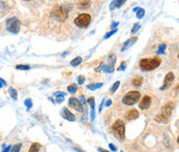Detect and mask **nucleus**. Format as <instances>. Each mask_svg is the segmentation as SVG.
Instances as JSON below:
<instances>
[{
    "label": "nucleus",
    "instance_id": "obj_1",
    "mask_svg": "<svg viewBox=\"0 0 179 152\" xmlns=\"http://www.w3.org/2000/svg\"><path fill=\"white\" fill-rule=\"evenodd\" d=\"M160 58L158 57H152V58H143L140 60V68L143 72H150L155 68H157L160 65Z\"/></svg>",
    "mask_w": 179,
    "mask_h": 152
},
{
    "label": "nucleus",
    "instance_id": "obj_2",
    "mask_svg": "<svg viewBox=\"0 0 179 152\" xmlns=\"http://www.w3.org/2000/svg\"><path fill=\"white\" fill-rule=\"evenodd\" d=\"M52 16L59 22H64L68 18V9L64 5L55 6L52 11Z\"/></svg>",
    "mask_w": 179,
    "mask_h": 152
},
{
    "label": "nucleus",
    "instance_id": "obj_3",
    "mask_svg": "<svg viewBox=\"0 0 179 152\" xmlns=\"http://www.w3.org/2000/svg\"><path fill=\"white\" fill-rule=\"evenodd\" d=\"M112 133L115 135L116 138L122 141L125 138V125L122 120H117L112 125Z\"/></svg>",
    "mask_w": 179,
    "mask_h": 152
},
{
    "label": "nucleus",
    "instance_id": "obj_4",
    "mask_svg": "<svg viewBox=\"0 0 179 152\" xmlns=\"http://www.w3.org/2000/svg\"><path fill=\"white\" fill-rule=\"evenodd\" d=\"M173 108H174V106H173L172 103H168V104L162 109V113L155 117V121H157V122H167L168 119L170 118Z\"/></svg>",
    "mask_w": 179,
    "mask_h": 152
},
{
    "label": "nucleus",
    "instance_id": "obj_5",
    "mask_svg": "<svg viewBox=\"0 0 179 152\" xmlns=\"http://www.w3.org/2000/svg\"><path fill=\"white\" fill-rule=\"evenodd\" d=\"M140 96H141V94H140L139 91H129L123 96L122 104L127 105V106H133L139 100Z\"/></svg>",
    "mask_w": 179,
    "mask_h": 152
},
{
    "label": "nucleus",
    "instance_id": "obj_6",
    "mask_svg": "<svg viewBox=\"0 0 179 152\" xmlns=\"http://www.w3.org/2000/svg\"><path fill=\"white\" fill-rule=\"evenodd\" d=\"M91 22V16L88 14H80L75 19V24L80 28H86Z\"/></svg>",
    "mask_w": 179,
    "mask_h": 152
},
{
    "label": "nucleus",
    "instance_id": "obj_7",
    "mask_svg": "<svg viewBox=\"0 0 179 152\" xmlns=\"http://www.w3.org/2000/svg\"><path fill=\"white\" fill-rule=\"evenodd\" d=\"M6 29L13 34H17L20 31V21L16 17L9 18L6 21Z\"/></svg>",
    "mask_w": 179,
    "mask_h": 152
},
{
    "label": "nucleus",
    "instance_id": "obj_8",
    "mask_svg": "<svg viewBox=\"0 0 179 152\" xmlns=\"http://www.w3.org/2000/svg\"><path fill=\"white\" fill-rule=\"evenodd\" d=\"M68 105H70V107H72L73 109H75V110L80 113H82L83 111H84L83 104L78 98H76V97H70V98L68 99Z\"/></svg>",
    "mask_w": 179,
    "mask_h": 152
},
{
    "label": "nucleus",
    "instance_id": "obj_9",
    "mask_svg": "<svg viewBox=\"0 0 179 152\" xmlns=\"http://www.w3.org/2000/svg\"><path fill=\"white\" fill-rule=\"evenodd\" d=\"M174 79H175L174 74H173L172 72H168V74H167V76H166V78H165L164 84H162V86L160 87V90H165V89L168 88V87L171 85V83H172L173 81H174Z\"/></svg>",
    "mask_w": 179,
    "mask_h": 152
},
{
    "label": "nucleus",
    "instance_id": "obj_10",
    "mask_svg": "<svg viewBox=\"0 0 179 152\" xmlns=\"http://www.w3.org/2000/svg\"><path fill=\"white\" fill-rule=\"evenodd\" d=\"M150 105H151V97H150V95H145L142 98V100L140 101L139 107L142 110H147L150 107Z\"/></svg>",
    "mask_w": 179,
    "mask_h": 152
},
{
    "label": "nucleus",
    "instance_id": "obj_11",
    "mask_svg": "<svg viewBox=\"0 0 179 152\" xmlns=\"http://www.w3.org/2000/svg\"><path fill=\"white\" fill-rule=\"evenodd\" d=\"M61 116L63 117L64 119L68 121H75L76 120V116L70 112V110H68V108H63L61 110Z\"/></svg>",
    "mask_w": 179,
    "mask_h": 152
},
{
    "label": "nucleus",
    "instance_id": "obj_12",
    "mask_svg": "<svg viewBox=\"0 0 179 152\" xmlns=\"http://www.w3.org/2000/svg\"><path fill=\"white\" fill-rule=\"evenodd\" d=\"M139 117V112H138L136 109H132L125 115V119L127 120H134V119H137Z\"/></svg>",
    "mask_w": 179,
    "mask_h": 152
},
{
    "label": "nucleus",
    "instance_id": "obj_13",
    "mask_svg": "<svg viewBox=\"0 0 179 152\" xmlns=\"http://www.w3.org/2000/svg\"><path fill=\"white\" fill-rule=\"evenodd\" d=\"M40 147H42V145H40V143H33L31 146H30L28 152H38L40 149Z\"/></svg>",
    "mask_w": 179,
    "mask_h": 152
},
{
    "label": "nucleus",
    "instance_id": "obj_14",
    "mask_svg": "<svg viewBox=\"0 0 179 152\" xmlns=\"http://www.w3.org/2000/svg\"><path fill=\"white\" fill-rule=\"evenodd\" d=\"M87 101H88L89 104H90V107H91V118L94 119L95 115H94V98L93 97H89L88 99H87Z\"/></svg>",
    "mask_w": 179,
    "mask_h": 152
},
{
    "label": "nucleus",
    "instance_id": "obj_15",
    "mask_svg": "<svg viewBox=\"0 0 179 152\" xmlns=\"http://www.w3.org/2000/svg\"><path fill=\"white\" fill-rule=\"evenodd\" d=\"M136 40H137V37H132L131 39H127V42L123 44V47L121 48V51H124L125 49H127L129 47V44H133V42H135Z\"/></svg>",
    "mask_w": 179,
    "mask_h": 152
},
{
    "label": "nucleus",
    "instance_id": "obj_16",
    "mask_svg": "<svg viewBox=\"0 0 179 152\" xmlns=\"http://www.w3.org/2000/svg\"><path fill=\"white\" fill-rule=\"evenodd\" d=\"M133 85L136 87H140L142 85V83H143V78H141V77H137V78H135L133 80Z\"/></svg>",
    "mask_w": 179,
    "mask_h": 152
},
{
    "label": "nucleus",
    "instance_id": "obj_17",
    "mask_svg": "<svg viewBox=\"0 0 179 152\" xmlns=\"http://www.w3.org/2000/svg\"><path fill=\"white\" fill-rule=\"evenodd\" d=\"M90 5H91L90 1H80L78 3V6L80 9H88V7H90Z\"/></svg>",
    "mask_w": 179,
    "mask_h": 152
},
{
    "label": "nucleus",
    "instance_id": "obj_18",
    "mask_svg": "<svg viewBox=\"0 0 179 152\" xmlns=\"http://www.w3.org/2000/svg\"><path fill=\"white\" fill-rule=\"evenodd\" d=\"M125 3V1L124 0H121V1H113L112 2V4H111V9H115V7H120L121 5L122 4H124Z\"/></svg>",
    "mask_w": 179,
    "mask_h": 152
},
{
    "label": "nucleus",
    "instance_id": "obj_19",
    "mask_svg": "<svg viewBox=\"0 0 179 152\" xmlns=\"http://www.w3.org/2000/svg\"><path fill=\"white\" fill-rule=\"evenodd\" d=\"M9 95L12 96V98L15 99V100H16V99H17V95H18L17 90H16L15 88H13V87H9Z\"/></svg>",
    "mask_w": 179,
    "mask_h": 152
},
{
    "label": "nucleus",
    "instance_id": "obj_20",
    "mask_svg": "<svg viewBox=\"0 0 179 152\" xmlns=\"http://www.w3.org/2000/svg\"><path fill=\"white\" fill-rule=\"evenodd\" d=\"M77 90H78V86H77L76 84H72V85H70V86L68 87V91L70 93H72V94L76 93Z\"/></svg>",
    "mask_w": 179,
    "mask_h": 152
},
{
    "label": "nucleus",
    "instance_id": "obj_21",
    "mask_svg": "<svg viewBox=\"0 0 179 152\" xmlns=\"http://www.w3.org/2000/svg\"><path fill=\"white\" fill-rule=\"evenodd\" d=\"M81 62H82V58L77 57V58H75V59H73L72 61H70V64H72L73 66H78Z\"/></svg>",
    "mask_w": 179,
    "mask_h": 152
},
{
    "label": "nucleus",
    "instance_id": "obj_22",
    "mask_svg": "<svg viewBox=\"0 0 179 152\" xmlns=\"http://www.w3.org/2000/svg\"><path fill=\"white\" fill-rule=\"evenodd\" d=\"M103 86V83H96V84H89L88 86V89H90V90H95V89L99 88V87Z\"/></svg>",
    "mask_w": 179,
    "mask_h": 152
},
{
    "label": "nucleus",
    "instance_id": "obj_23",
    "mask_svg": "<svg viewBox=\"0 0 179 152\" xmlns=\"http://www.w3.org/2000/svg\"><path fill=\"white\" fill-rule=\"evenodd\" d=\"M16 68H17V70H29L30 66L25 65V64H19V65H16Z\"/></svg>",
    "mask_w": 179,
    "mask_h": 152
},
{
    "label": "nucleus",
    "instance_id": "obj_24",
    "mask_svg": "<svg viewBox=\"0 0 179 152\" xmlns=\"http://www.w3.org/2000/svg\"><path fill=\"white\" fill-rule=\"evenodd\" d=\"M21 147H22V144L21 143H18L16 144L15 146H14L13 148L11 149L12 152H20V150H21Z\"/></svg>",
    "mask_w": 179,
    "mask_h": 152
},
{
    "label": "nucleus",
    "instance_id": "obj_25",
    "mask_svg": "<svg viewBox=\"0 0 179 152\" xmlns=\"http://www.w3.org/2000/svg\"><path fill=\"white\" fill-rule=\"evenodd\" d=\"M166 49H167V44H160V46L158 47L157 54H164V53H165V51H166Z\"/></svg>",
    "mask_w": 179,
    "mask_h": 152
},
{
    "label": "nucleus",
    "instance_id": "obj_26",
    "mask_svg": "<svg viewBox=\"0 0 179 152\" xmlns=\"http://www.w3.org/2000/svg\"><path fill=\"white\" fill-rule=\"evenodd\" d=\"M137 11H138V13H137V18H138V19H142V18L144 17V15H145V11H144L143 9H139Z\"/></svg>",
    "mask_w": 179,
    "mask_h": 152
},
{
    "label": "nucleus",
    "instance_id": "obj_27",
    "mask_svg": "<svg viewBox=\"0 0 179 152\" xmlns=\"http://www.w3.org/2000/svg\"><path fill=\"white\" fill-rule=\"evenodd\" d=\"M119 85H120V82H119V81H117V82H115V83H114V84H113V86H112V88H111V90H110V91H111L112 93H114V92H115V91L118 89V87H119Z\"/></svg>",
    "mask_w": 179,
    "mask_h": 152
},
{
    "label": "nucleus",
    "instance_id": "obj_28",
    "mask_svg": "<svg viewBox=\"0 0 179 152\" xmlns=\"http://www.w3.org/2000/svg\"><path fill=\"white\" fill-rule=\"evenodd\" d=\"M24 103H25V106L27 107L28 110H30V109H31V107H32V100H31V99L27 98L25 101H24Z\"/></svg>",
    "mask_w": 179,
    "mask_h": 152
},
{
    "label": "nucleus",
    "instance_id": "obj_29",
    "mask_svg": "<svg viewBox=\"0 0 179 152\" xmlns=\"http://www.w3.org/2000/svg\"><path fill=\"white\" fill-rule=\"evenodd\" d=\"M141 28V26H140V24H138V23H136L135 25H134V27H133V29H132V33H136V32L138 31V30Z\"/></svg>",
    "mask_w": 179,
    "mask_h": 152
},
{
    "label": "nucleus",
    "instance_id": "obj_30",
    "mask_svg": "<svg viewBox=\"0 0 179 152\" xmlns=\"http://www.w3.org/2000/svg\"><path fill=\"white\" fill-rule=\"evenodd\" d=\"M116 32H117V29H113V30H112V31L108 32V33L106 34V35H105V38H106V39H107V38H109L110 36H112V35H113V34H115Z\"/></svg>",
    "mask_w": 179,
    "mask_h": 152
},
{
    "label": "nucleus",
    "instance_id": "obj_31",
    "mask_svg": "<svg viewBox=\"0 0 179 152\" xmlns=\"http://www.w3.org/2000/svg\"><path fill=\"white\" fill-rule=\"evenodd\" d=\"M84 82H85V78H84V76H79V77H78V83H79V84L82 85Z\"/></svg>",
    "mask_w": 179,
    "mask_h": 152
},
{
    "label": "nucleus",
    "instance_id": "obj_32",
    "mask_svg": "<svg viewBox=\"0 0 179 152\" xmlns=\"http://www.w3.org/2000/svg\"><path fill=\"white\" fill-rule=\"evenodd\" d=\"M109 147H110V149H111L112 151H117V147H115V146H114V144H109Z\"/></svg>",
    "mask_w": 179,
    "mask_h": 152
},
{
    "label": "nucleus",
    "instance_id": "obj_33",
    "mask_svg": "<svg viewBox=\"0 0 179 152\" xmlns=\"http://www.w3.org/2000/svg\"><path fill=\"white\" fill-rule=\"evenodd\" d=\"M6 85V83H5L4 80H2V79H0V88H2L3 86H5Z\"/></svg>",
    "mask_w": 179,
    "mask_h": 152
},
{
    "label": "nucleus",
    "instance_id": "obj_34",
    "mask_svg": "<svg viewBox=\"0 0 179 152\" xmlns=\"http://www.w3.org/2000/svg\"><path fill=\"white\" fill-rule=\"evenodd\" d=\"M11 149H12L11 146H9V147H4V149L2 150V152H9L11 151Z\"/></svg>",
    "mask_w": 179,
    "mask_h": 152
},
{
    "label": "nucleus",
    "instance_id": "obj_35",
    "mask_svg": "<svg viewBox=\"0 0 179 152\" xmlns=\"http://www.w3.org/2000/svg\"><path fill=\"white\" fill-rule=\"evenodd\" d=\"M118 22H114V23H112V25H111V28H114V27H117L118 26Z\"/></svg>",
    "mask_w": 179,
    "mask_h": 152
},
{
    "label": "nucleus",
    "instance_id": "obj_36",
    "mask_svg": "<svg viewBox=\"0 0 179 152\" xmlns=\"http://www.w3.org/2000/svg\"><path fill=\"white\" fill-rule=\"evenodd\" d=\"M98 151L99 152H109L108 150H105V149H103V148H98Z\"/></svg>",
    "mask_w": 179,
    "mask_h": 152
},
{
    "label": "nucleus",
    "instance_id": "obj_37",
    "mask_svg": "<svg viewBox=\"0 0 179 152\" xmlns=\"http://www.w3.org/2000/svg\"><path fill=\"white\" fill-rule=\"evenodd\" d=\"M111 104H112V100H110V99H109V100L107 101V104H106V106L109 107V106H111Z\"/></svg>",
    "mask_w": 179,
    "mask_h": 152
},
{
    "label": "nucleus",
    "instance_id": "obj_38",
    "mask_svg": "<svg viewBox=\"0 0 179 152\" xmlns=\"http://www.w3.org/2000/svg\"><path fill=\"white\" fill-rule=\"evenodd\" d=\"M121 152H123V151H121Z\"/></svg>",
    "mask_w": 179,
    "mask_h": 152
}]
</instances>
